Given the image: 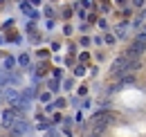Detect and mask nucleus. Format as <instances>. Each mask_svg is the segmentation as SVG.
<instances>
[{
	"label": "nucleus",
	"instance_id": "f257e3e1",
	"mask_svg": "<svg viewBox=\"0 0 146 137\" xmlns=\"http://www.w3.org/2000/svg\"><path fill=\"white\" fill-rule=\"evenodd\" d=\"M137 68H139V63L135 61V56H133V54H124V56H119V59L112 63V74L119 76V74L133 72V70H137Z\"/></svg>",
	"mask_w": 146,
	"mask_h": 137
}]
</instances>
